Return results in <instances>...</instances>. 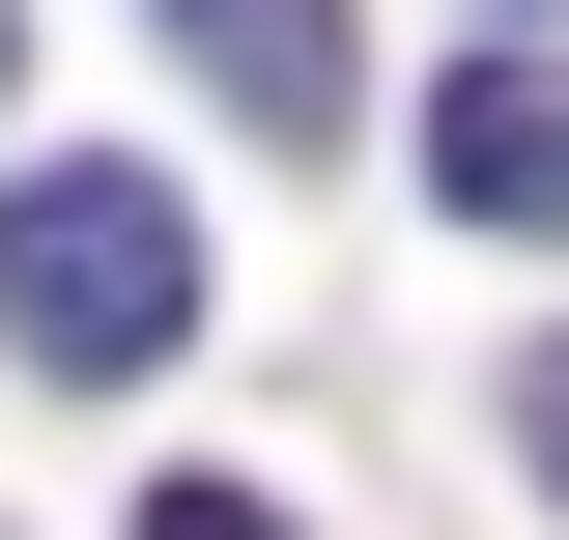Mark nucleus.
I'll list each match as a JSON object with an SVG mask.
<instances>
[{
    "mask_svg": "<svg viewBox=\"0 0 569 540\" xmlns=\"http://www.w3.org/2000/svg\"><path fill=\"white\" fill-rule=\"evenodd\" d=\"M0 341H29L58 399L171 370V341H200V200H171V171H114V142L0 171Z\"/></svg>",
    "mask_w": 569,
    "mask_h": 540,
    "instance_id": "f257e3e1",
    "label": "nucleus"
},
{
    "mask_svg": "<svg viewBox=\"0 0 569 540\" xmlns=\"http://www.w3.org/2000/svg\"><path fill=\"white\" fill-rule=\"evenodd\" d=\"M427 200L456 228H569V58H456L427 86Z\"/></svg>",
    "mask_w": 569,
    "mask_h": 540,
    "instance_id": "f03ea898",
    "label": "nucleus"
},
{
    "mask_svg": "<svg viewBox=\"0 0 569 540\" xmlns=\"http://www.w3.org/2000/svg\"><path fill=\"white\" fill-rule=\"evenodd\" d=\"M171 58H200L257 142H342V0H171Z\"/></svg>",
    "mask_w": 569,
    "mask_h": 540,
    "instance_id": "7ed1b4c3",
    "label": "nucleus"
},
{
    "mask_svg": "<svg viewBox=\"0 0 569 540\" xmlns=\"http://www.w3.org/2000/svg\"><path fill=\"white\" fill-rule=\"evenodd\" d=\"M142 540H284V512H257V483H142Z\"/></svg>",
    "mask_w": 569,
    "mask_h": 540,
    "instance_id": "20e7f679",
    "label": "nucleus"
},
{
    "mask_svg": "<svg viewBox=\"0 0 569 540\" xmlns=\"http://www.w3.org/2000/svg\"><path fill=\"white\" fill-rule=\"evenodd\" d=\"M512 456H541V483H569V341H512Z\"/></svg>",
    "mask_w": 569,
    "mask_h": 540,
    "instance_id": "39448f33",
    "label": "nucleus"
},
{
    "mask_svg": "<svg viewBox=\"0 0 569 540\" xmlns=\"http://www.w3.org/2000/svg\"><path fill=\"white\" fill-rule=\"evenodd\" d=\"M0 86H29V0H0Z\"/></svg>",
    "mask_w": 569,
    "mask_h": 540,
    "instance_id": "423d86ee",
    "label": "nucleus"
}]
</instances>
